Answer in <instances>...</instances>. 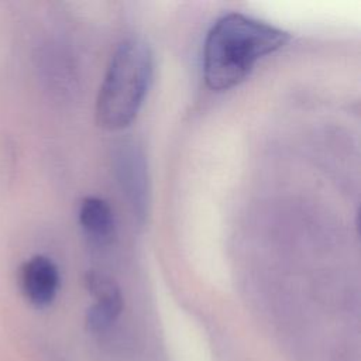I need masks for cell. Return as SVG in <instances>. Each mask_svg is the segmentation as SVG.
I'll return each instance as SVG.
<instances>
[{
	"label": "cell",
	"instance_id": "obj_1",
	"mask_svg": "<svg viewBox=\"0 0 361 361\" xmlns=\"http://www.w3.org/2000/svg\"><path fill=\"white\" fill-rule=\"evenodd\" d=\"M289 34L252 17L230 13L209 30L203 44V78L212 90L240 85L264 56L281 49Z\"/></svg>",
	"mask_w": 361,
	"mask_h": 361
},
{
	"label": "cell",
	"instance_id": "obj_2",
	"mask_svg": "<svg viewBox=\"0 0 361 361\" xmlns=\"http://www.w3.org/2000/svg\"><path fill=\"white\" fill-rule=\"evenodd\" d=\"M154 59L141 39H126L114 51L96 99V120L106 130H121L137 117L149 90Z\"/></svg>",
	"mask_w": 361,
	"mask_h": 361
},
{
	"label": "cell",
	"instance_id": "obj_3",
	"mask_svg": "<svg viewBox=\"0 0 361 361\" xmlns=\"http://www.w3.org/2000/svg\"><path fill=\"white\" fill-rule=\"evenodd\" d=\"M59 283L58 267L44 255L31 257L18 269L21 293L35 307L51 305L58 293Z\"/></svg>",
	"mask_w": 361,
	"mask_h": 361
},
{
	"label": "cell",
	"instance_id": "obj_4",
	"mask_svg": "<svg viewBox=\"0 0 361 361\" xmlns=\"http://www.w3.org/2000/svg\"><path fill=\"white\" fill-rule=\"evenodd\" d=\"M87 290L94 296V303L86 313V327L92 333L107 330L123 309L120 288L113 279L97 272H89L85 278Z\"/></svg>",
	"mask_w": 361,
	"mask_h": 361
},
{
	"label": "cell",
	"instance_id": "obj_5",
	"mask_svg": "<svg viewBox=\"0 0 361 361\" xmlns=\"http://www.w3.org/2000/svg\"><path fill=\"white\" fill-rule=\"evenodd\" d=\"M79 223L83 231L97 244H107L114 237V214L109 203L96 196H87L79 206Z\"/></svg>",
	"mask_w": 361,
	"mask_h": 361
},
{
	"label": "cell",
	"instance_id": "obj_6",
	"mask_svg": "<svg viewBox=\"0 0 361 361\" xmlns=\"http://www.w3.org/2000/svg\"><path fill=\"white\" fill-rule=\"evenodd\" d=\"M120 179L131 199V204L140 214L145 213L147 178L142 157L133 148H126L120 155Z\"/></svg>",
	"mask_w": 361,
	"mask_h": 361
}]
</instances>
